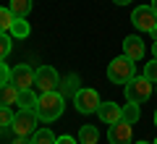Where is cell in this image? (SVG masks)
I'll use <instances>...</instances> for the list:
<instances>
[{
    "label": "cell",
    "mask_w": 157,
    "mask_h": 144,
    "mask_svg": "<svg viewBox=\"0 0 157 144\" xmlns=\"http://www.w3.org/2000/svg\"><path fill=\"white\" fill-rule=\"evenodd\" d=\"M63 107H66V97L55 89V92H42L39 94L34 113L39 115L42 123H52V121H58L63 115Z\"/></svg>",
    "instance_id": "cell-1"
},
{
    "label": "cell",
    "mask_w": 157,
    "mask_h": 144,
    "mask_svg": "<svg viewBox=\"0 0 157 144\" xmlns=\"http://www.w3.org/2000/svg\"><path fill=\"white\" fill-rule=\"evenodd\" d=\"M134 76H136V60H131L126 55L113 58L110 66H107V79L113 84H128Z\"/></svg>",
    "instance_id": "cell-2"
},
{
    "label": "cell",
    "mask_w": 157,
    "mask_h": 144,
    "mask_svg": "<svg viewBox=\"0 0 157 144\" xmlns=\"http://www.w3.org/2000/svg\"><path fill=\"white\" fill-rule=\"evenodd\" d=\"M123 94L128 102H136V105H144L152 97V81L141 73V76H134L128 84H123Z\"/></svg>",
    "instance_id": "cell-3"
},
{
    "label": "cell",
    "mask_w": 157,
    "mask_h": 144,
    "mask_svg": "<svg viewBox=\"0 0 157 144\" xmlns=\"http://www.w3.org/2000/svg\"><path fill=\"white\" fill-rule=\"evenodd\" d=\"M37 123H39V115H37L34 110H18L16 115H13L11 131L16 134V136H34Z\"/></svg>",
    "instance_id": "cell-4"
},
{
    "label": "cell",
    "mask_w": 157,
    "mask_h": 144,
    "mask_svg": "<svg viewBox=\"0 0 157 144\" xmlns=\"http://www.w3.org/2000/svg\"><path fill=\"white\" fill-rule=\"evenodd\" d=\"M100 94H97V89H89V87H81L76 94H73V105H76V110L81 113V115H89V113H97V107H100Z\"/></svg>",
    "instance_id": "cell-5"
},
{
    "label": "cell",
    "mask_w": 157,
    "mask_h": 144,
    "mask_svg": "<svg viewBox=\"0 0 157 144\" xmlns=\"http://www.w3.org/2000/svg\"><path fill=\"white\" fill-rule=\"evenodd\" d=\"M131 21H134V26L139 29V32H149L152 34L157 29V13L152 11V6H139L131 13Z\"/></svg>",
    "instance_id": "cell-6"
},
{
    "label": "cell",
    "mask_w": 157,
    "mask_h": 144,
    "mask_svg": "<svg viewBox=\"0 0 157 144\" xmlns=\"http://www.w3.org/2000/svg\"><path fill=\"white\" fill-rule=\"evenodd\" d=\"M58 84H60V76H58V71H55L52 66H39V68H37L34 87L39 89V94H42V92H55Z\"/></svg>",
    "instance_id": "cell-7"
},
{
    "label": "cell",
    "mask_w": 157,
    "mask_h": 144,
    "mask_svg": "<svg viewBox=\"0 0 157 144\" xmlns=\"http://www.w3.org/2000/svg\"><path fill=\"white\" fill-rule=\"evenodd\" d=\"M34 79H37V68H32L29 63H18V66H13V71H11V81L16 84L18 89H32Z\"/></svg>",
    "instance_id": "cell-8"
},
{
    "label": "cell",
    "mask_w": 157,
    "mask_h": 144,
    "mask_svg": "<svg viewBox=\"0 0 157 144\" xmlns=\"http://www.w3.org/2000/svg\"><path fill=\"white\" fill-rule=\"evenodd\" d=\"M131 136H134V126L126 121H118L107 128V142L110 144H131Z\"/></svg>",
    "instance_id": "cell-9"
},
{
    "label": "cell",
    "mask_w": 157,
    "mask_h": 144,
    "mask_svg": "<svg viewBox=\"0 0 157 144\" xmlns=\"http://www.w3.org/2000/svg\"><path fill=\"white\" fill-rule=\"evenodd\" d=\"M97 118H100L105 126H113V123L123 121V107L115 105V102H100V107H97Z\"/></svg>",
    "instance_id": "cell-10"
},
{
    "label": "cell",
    "mask_w": 157,
    "mask_h": 144,
    "mask_svg": "<svg viewBox=\"0 0 157 144\" xmlns=\"http://www.w3.org/2000/svg\"><path fill=\"white\" fill-rule=\"evenodd\" d=\"M144 53H147V47H144V39H141V37L128 34V37L123 39V55L126 58H131V60H141Z\"/></svg>",
    "instance_id": "cell-11"
},
{
    "label": "cell",
    "mask_w": 157,
    "mask_h": 144,
    "mask_svg": "<svg viewBox=\"0 0 157 144\" xmlns=\"http://www.w3.org/2000/svg\"><path fill=\"white\" fill-rule=\"evenodd\" d=\"M18 94H21V89H18L13 81L0 84V107H13L18 102Z\"/></svg>",
    "instance_id": "cell-12"
},
{
    "label": "cell",
    "mask_w": 157,
    "mask_h": 144,
    "mask_svg": "<svg viewBox=\"0 0 157 144\" xmlns=\"http://www.w3.org/2000/svg\"><path fill=\"white\" fill-rule=\"evenodd\" d=\"M78 89H81V87H78V76H76V73H68V76L60 79V84H58V92H60L66 100H68V97L73 100V94H76Z\"/></svg>",
    "instance_id": "cell-13"
},
{
    "label": "cell",
    "mask_w": 157,
    "mask_h": 144,
    "mask_svg": "<svg viewBox=\"0 0 157 144\" xmlns=\"http://www.w3.org/2000/svg\"><path fill=\"white\" fill-rule=\"evenodd\" d=\"M8 34H11V37L13 39H26L29 37V34H32V26H29V21H26V18H13V24H11V32H8Z\"/></svg>",
    "instance_id": "cell-14"
},
{
    "label": "cell",
    "mask_w": 157,
    "mask_h": 144,
    "mask_svg": "<svg viewBox=\"0 0 157 144\" xmlns=\"http://www.w3.org/2000/svg\"><path fill=\"white\" fill-rule=\"evenodd\" d=\"M16 105H18V110H34V107H37V94H34L32 89H21Z\"/></svg>",
    "instance_id": "cell-15"
},
{
    "label": "cell",
    "mask_w": 157,
    "mask_h": 144,
    "mask_svg": "<svg viewBox=\"0 0 157 144\" xmlns=\"http://www.w3.org/2000/svg\"><path fill=\"white\" fill-rule=\"evenodd\" d=\"M8 8H11L13 16L26 18L29 13H32V0H11V3H8Z\"/></svg>",
    "instance_id": "cell-16"
},
{
    "label": "cell",
    "mask_w": 157,
    "mask_h": 144,
    "mask_svg": "<svg viewBox=\"0 0 157 144\" xmlns=\"http://www.w3.org/2000/svg\"><path fill=\"white\" fill-rule=\"evenodd\" d=\"M97 139H100V131H97L94 126H81V131H78V144H97Z\"/></svg>",
    "instance_id": "cell-17"
},
{
    "label": "cell",
    "mask_w": 157,
    "mask_h": 144,
    "mask_svg": "<svg viewBox=\"0 0 157 144\" xmlns=\"http://www.w3.org/2000/svg\"><path fill=\"white\" fill-rule=\"evenodd\" d=\"M55 134L50 131V128H37L34 131V136H32V144H55Z\"/></svg>",
    "instance_id": "cell-18"
},
{
    "label": "cell",
    "mask_w": 157,
    "mask_h": 144,
    "mask_svg": "<svg viewBox=\"0 0 157 144\" xmlns=\"http://www.w3.org/2000/svg\"><path fill=\"white\" fill-rule=\"evenodd\" d=\"M139 118H141V110H139V105H136V102H128V105L123 107V121L134 126V123L139 121Z\"/></svg>",
    "instance_id": "cell-19"
},
{
    "label": "cell",
    "mask_w": 157,
    "mask_h": 144,
    "mask_svg": "<svg viewBox=\"0 0 157 144\" xmlns=\"http://www.w3.org/2000/svg\"><path fill=\"white\" fill-rule=\"evenodd\" d=\"M13 13H11V8H0V34H8L11 32V24H13Z\"/></svg>",
    "instance_id": "cell-20"
},
{
    "label": "cell",
    "mask_w": 157,
    "mask_h": 144,
    "mask_svg": "<svg viewBox=\"0 0 157 144\" xmlns=\"http://www.w3.org/2000/svg\"><path fill=\"white\" fill-rule=\"evenodd\" d=\"M13 47V37L11 34H0V60H6V55Z\"/></svg>",
    "instance_id": "cell-21"
},
{
    "label": "cell",
    "mask_w": 157,
    "mask_h": 144,
    "mask_svg": "<svg viewBox=\"0 0 157 144\" xmlns=\"http://www.w3.org/2000/svg\"><path fill=\"white\" fill-rule=\"evenodd\" d=\"M13 115H16V113H13L11 107H0V128H11Z\"/></svg>",
    "instance_id": "cell-22"
},
{
    "label": "cell",
    "mask_w": 157,
    "mask_h": 144,
    "mask_svg": "<svg viewBox=\"0 0 157 144\" xmlns=\"http://www.w3.org/2000/svg\"><path fill=\"white\" fill-rule=\"evenodd\" d=\"M144 76L149 79L152 84H157V58H152V60L144 66Z\"/></svg>",
    "instance_id": "cell-23"
},
{
    "label": "cell",
    "mask_w": 157,
    "mask_h": 144,
    "mask_svg": "<svg viewBox=\"0 0 157 144\" xmlns=\"http://www.w3.org/2000/svg\"><path fill=\"white\" fill-rule=\"evenodd\" d=\"M11 71H13V68H8L6 63L0 60V84H8V81H11Z\"/></svg>",
    "instance_id": "cell-24"
},
{
    "label": "cell",
    "mask_w": 157,
    "mask_h": 144,
    "mask_svg": "<svg viewBox=\"0 0 157 144\" xmlns=\"http://www.w3.org/2000/svg\"><path fill=\"white\" fill-rule=\"evenodd\" d=\"M55 144H78V139H76V136H71V134H63V136H58V139H55Z\"/></svg>",
    "instance_id": "cell-25"
},
{
    "label": "cell",
    "mask_w": 157,
    "mask_h": 144,
    "mask_svg": "<svg viewBox=\"0 0 157 144\" xmlns=\"http://www.w3.org/2000/svg\"><path fill=\"white\" fill-rule=\"evenodd\" d=\"M13 144H32V136H16Z\"/></svg>",
    "instance_id": "cell-26"
},
{
    "label": "cell",
    "mask_w": 157,
    "mask_h": 144,
    "mask_svg": "<svg viewBox=\"0 0 157 144\" xmlns=\"http://www.w3.org/2000/svg\"><path fill=\"white\" fill-rule=\"evenodd\" d=\"M113 3H115V6H128L131 0H113Z\"/></svg>",
    "instance_id": "cell-27"
},
{
    "label": "cell",
    "mask_w": 157,
    "mask_h": 144,
    "mask_svg": "<svg viewBox=\"0 0 157 144\" xmlns=\"http://www.w3.org/2000/svg\"><path fill=\"white\" fill-rule=\"evenodd\" d=\"M152 55L157 58V39H155V45H152Z\"/></svg>",
    "instance_id": "cell-28"
},
{
    "label": "cell",
    "mask_w": 157,
    "mask_h": 144,
    "mask_svg": "<svg viewBox=\"0 0 157 144\" xmlns=\"http://www.w3.org/2000/svg\"><path fill=\"white\" fill-rule=\"evenodd\" d=\"M152 11H155V13H157V0H152Z\"/></svg>",
    "instance_id": "cell-29"
},
{
    "label": "cell",
    "mask_w": 157,
    "mask_h": 144,
    "mask_svg": "<svg viewBox=\"0 0 157 144\" xmlns=\"http://www.w3.org/2000/svg\"><path fill=\"white\" fill-rule=\"evenodd\" d=\"M152 37H155V39H157V29H155V32H152Z\"/></svg>",
    "instance_id": "cell-30"
},
{
    "label": "cell",
    "mask_w": 157,
    "mask_h": 144,
    "mask_svg": "<svg viewBox=\"0 0 157 144\" xmlns=\"http://www.w3.org/2000/svg\"><path fill=\"white\" fill-rule=\"evenodd\" d=\"M134 144H149V142H134Z\"/></svg>",
    "instance_id": "cell-31"
},
{
    "label": "cell",
    "mask_w": 157,
    "mask_h": 144,
    "mask_svg": "<svg viewBox=\"0 0 157 144\" xmlns=\"http://www.w3.org/2000/svg\"><path fill=\"white\" fill-rule=\"evenodd\" d=\"M155 126H157V110H155Z\"/></svg>",
    "instance_id": "cell-32"
},
{
    "label": "cell",
    "mask_w": 157,
    "mask_h": 144,
    "mask_svg": "<svg viewBox=\"0 0 157 144\" xmlns=\"http://www.w3.org/2000/svg\"><path fill=\"white\" fill-rule=\"evenodd\" d=\"M152 144H157V139H155V142H152Z\"/></svg>",
    "instance_id": "cell-33"
},
{
    "label": "cell",
    "mask_w": 157,
    "mask_h": 144,
    "mask_svg": "<svg viewBox=\"0 0 157 144\" xmlns=\"http://www.w3.org/2000/svg\"><path fill=\"white\" fill-rule=\"evenodd\" d=\"M0 134H3V128H0Z\"/></svg>",
    "instance_id": "cell-34"
}]
</instances>
